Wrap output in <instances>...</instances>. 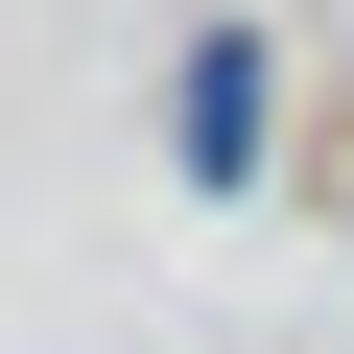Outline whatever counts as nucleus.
<instances>
[{
    "instance_id": "nucleus-1",
    "label": "nucleus",
    "mask_w": 354,
    "mask_h": 354,
    "mask_svg": "<svg viewBox=\"0 0 354 354\" xmlns=\"http://www.w3.org/2000/svg\"><path fill=\"white\" fill-rule=\"evenodd\" d=\"M189 165H260V48H236V24L189 48Z\"/></svg>"
}]
</instances>
